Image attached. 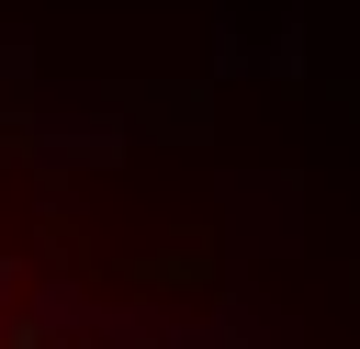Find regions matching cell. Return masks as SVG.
Instances as JSON below:
<instances>
[{
  "label": "cell",
  "instance_id": "1",
  "mask_svg": "<svg viewBox=\"0 0 360 349\" xmlns=\"http://www.w3.org/2000/svg\"><path fill=\"white\" fill-rule=\"evenodd\" d=\"M0 349H158V338H146V326H124L112 304L68 293L56 270H34V259H11V248H0Z\"/></svg>",
  "mask_w": 360,
  "mask_h": 349
}]
</instances>
